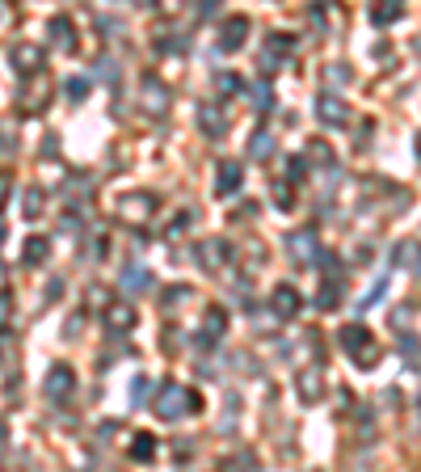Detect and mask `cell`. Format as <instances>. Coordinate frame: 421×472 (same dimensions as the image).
<instances>
[{
  "label": "cell",
  "mask_w": 421,
  "mask_h": 472,
  "mask_svg": "<svg viewBox=\"0 0 421 472\" xmlns=\"http://www.w3.org/2000/svg\"><path fill=\"white\" fill-rule=\"evenodd\" d=\"M417 152H421V139H417Z\"/></svg>",
  "instance_id": "cell-32"
},
{
  "label": "cell",
  "mask_w": 421,
  "mask_h": 472,
  "mask_svg": "<svg viewBox=\"0 0 421 472\" xmlns=\"http://www.w3.org/2000/svg\"><path fill=\"white\" fill-rule=\"evenodd\" d=\"M156 456V439L152 435H135V443H131V460H152Z\"/></svg>",
  "instance_id": "cell-18"
},
{
  "label": "cell",
  "mask_w": 421,
  "mask_h": 472,
  "mask_svg": "<svg viewBox=\"0 0 421 472\" xmlns=\"http://www.w3.org/2000/svg\"><path fill=\"white\" fill-rule=\"evenodd\" d=\"M202 127H207V135H224V114L215 118V110L207 106V110H202Z\"/></svg>",
  "instance_id": "cell-20"
},
{
  "label": "cell",
  "mask_w": 421,
  "mask_h": 472,
  "mask_svg": "<svg viewBox=\"0 0 421 472\" xmlns=\"http://www.w3.org/2000/svg\"><path fill=\"white\" fill-rule=\"evenodd\" d=\"M0 241H4V228H0Z\"/></svg>",
  "instance_id": "cell-31"
},
{
  "label": "cell",
  "mask_w": 421,
  "mask_h": 472,
  "mask_svg": "<svg viewBox=\"0 0 421 472\" xmlns=\"http://www.w3.org/2000/svg\"><path fill=\"white\" fill-rule=\"evenodd\" d=\"M152 409H156V418H164V422H177V418H186V414H194L198 409V397L194 393H186L181 384H160V393H156V401H152Z\"/></svg>",
  "instance_id": "cell-1"
},
{
  "label": "cell",
  "mask_w": 421,
  "mask_h": 472,
  "mask_svg": "<svg viewBox=\"0 0 421 472\" xmlns=\"http://www.w3.org/2000/svg\"><path fill=\"white\" fill-rule=\"evenodd\" d=\"M4 21H8V4L0 0V25H4Z\"/></svg>",
  "instance_id": "cell-29"
},
{
  "label": "cell",
  "mask_w": 421,
  "mask_h": 472,
  "mask_svg": "<svg viewBox=\"0 0 421 472\" xmlns=\"http://www.w3.org/2000/svg\"><path fill=\"white\" fill-rule=\"evenodd\" d=\"M84 93H89V80H80V76H72V80H67V97H72V101H80Z\"/></svg>",
  "instance_id": "cell-21"
},
{
  "label": "cell",
  "mask_w": 421,
  "mask_h": 472,
  "mask_svg": "<svg viewBox=\"0 0 421 472\" xmlns=\"http://www.w3.org/2000/svg\"><path fill=\"white\" fill-rule=\"evenodd\" d=\"M0 447H4V426H0Z\"/></svg>",
  "instance_id": "cell-30"
},
{
  "label": "cell",
  "mask_w": 421,
  "mask_h": 472,
  "mask_svg": "<svg viewBox=\"0 0 421 472\" xmlns=\"http://www.w3.org/2000/svg\"><path fill=\"white\" fill-rule=\"evenodd\" d=\"M236 186H240V165H232V160H228V165L215 173V190H219V194H232Z\"/></svg>",
  "instance_id": "cell-13"
},
{
  "label": "cell",
  "mask_w": 421,
  "mask_h": 472,
  "mask_svg": "<svg viewBox=\"0 0 421 472\" xmlns=\"http://www.w3.org/2000/svg\"><path fill=\"white\" fill-rule=\"evenodd\" d=\"M224 325H228V317H224L219 308H211V312H207V325H202V342H215V338L224 333Z\"/></svg>",
  "instance_id": "cell-17"
},
{
  "label": "cell",
  "mask_w": 421,
  "mask_h": 472,
  "mask_svg": "<svg viewBox=\"0 0 421 472\" xmlns=\"http://www.w3.org/2000/svg\"><path fill=\"white\" fill-rule=\"evenodd\" d=\"M46 253H51V241H46V236H30V241H25L21 262H25V266H42V257H46Z\"/></svg>",
  "instance_id": "cell-12"
},
{
  "label": "cell",
  "mask_w": 421,
  "mask_h": 472,
  "mask_svg": "<svg viewBox=\"0 0 421 472\" xmlns=\"http://www.w3.org/2000/svg\"><path fill=\"white\" fill-rule=\"evenodd\" d=\"M299 397H304L308 405H316V401H320V367L299 371Z\"/></svg>",
  "instance_id": "cell-10"
},
{
  "label": "cell",
  "mask_w": 421,
  "mask_h": 472,
  "mask_svg": "<svg viewBox=\"0 0 421 472\" xmlns=\"http://www.w3.org/2000/svg\"><path fill=\"white\" fill-rule=\"evenodd\" d=\"M8 312H13V304H8V295L0 291V329H4V321H8Z\"/></svg>",
  "instance_id": "cell-28"
},
{
  "label": "cell",
  "mask_w": 421,
  "mask_h": 472,
  "mask_svg": "<svg viewBox=\"0 0 421 472\" xmlns=\"http://www.w3.org/2000/svg\"><path fill=\"white\" fill-rule=\"evenodd\" d=\"M8 194H13V181L0 173V211H4V203H8Z\"/></svg>",
  "instance_id": "cell-26"
},
{
  "label": "cell",
  "mask_w": 421,
  "mask_h": 472,
  "mask_svg": "<svg viewBox=\"0 0 421 472\" xmlns=\"http://www.w3.org/2000/svg\"><path fill=\"white\" fill-rule=\"evenodd\" d=\"M287 249H291V257L295 262H316V236H312V228H304V232H295L291 241H287Z\"/></svg>",
  "instance_id": "cell-7"
},
{
  "label": "cell",
  "mask_w": 421,
  "mask_h": 472,
  "mask_svg": "<svg viewBox=\"0 0 421 472\" xmlns=\"http://www.w3.org/2000/svg\"><path fill=\"white\" fill-rule=\"evenodd\" d=\"M42 211V190H25V215H38Z\"/></svg>",
  "instance_id": "cell-22"
},
{
  "label": "cell",
  "mask_w": 421,
  "mask_h": 472,
  "mask_svg": "<svg viewBox=\"0 0 421 472\" xmlns=\"http://www.w3.org/2000/svg\"><path fill=\"white\" fill-rule=\"evenodd\" d=\"M308 152H312V156H316V160H333V152H329V148H325V143H312V148H308Z\"/></svg>",
  "instance_id": "cell-27"
},
{
  "label": "cell",
  "mask_w": 421,
  "mask_h": 472,
  "mask_svg": "<svg viewBox=\"0 0 421 472\" xmlns=\"http://www.w3.org/2000/svg\"><path fill=\"white\" fill-rule=\"evenodd\" d=\"M51 42H55L59 51H72V46H76V38H72V21H67V17H55V21H51Z\"/></svg>",
  "instance_id": "cell-11"
},
{
  "label": "cell",
  "mask_w": 421,
  "mask_h": 472,
  "mask_svg": "<svg viewBox=\"0 0 421 472\" xmlns=\"http://www.w3.org/2000/svg\"><path fill=\"white\" fill-rule=\"evenodd\" d=\"M396 13H401V4H380V8H375V21H384V17H396Z\"/></svg>",
  "instance_id": "cell-25"
},
{
  "label": "cell",
  "mask_w": 421,
  "mask_h": 472,
  "mask_svg": "<svg viewBox=\"0 0 421 472\" xmlns=\"http://www.w3.org/2000/svg\"><path fill=\"white\" fill-rule=\"evenodd\" d=\"M337 295H342V283L333 279V283H325V287L316 291V308H325V312H329V308H337V304H342Z\"/></svg>",
  "instance_id": "cell-16"
},
{
  "label": "cell",
  "mask_w": 421,
  "mask_h": 472,
  "mask_svg": "<svg viewBox=\"0 0 421 472\" xmlns=\"http://www.w3.org/2000/svg\"><path fill=\"white\" fill-rule=\"evenodd\" d=\"M105 321H110V329H131L135 325V312H131V304H114L105 312Z\"/></svg>",
  "instance_id": "cell-15"
},
{
  "label": "cell",
  "mask_w": 421,
  "mask_h": 472,
  "mask_svg": "<svg viewBox=\"0 0 421 472\" xmlns=\"http://www.w3.org/2000/svg\"><path fill=\"white\" fill-rule=\"evenodd\" d=\"M72 388H76V376H72L67 363H55V367L46 371V380H42V393H46V401H55V405H63V401L72 397Z\"/></svg>",
  "instance_id": "cell-2"
},
{
  "label": "cell",
  "mask_w": 421,
  "mask_h": 472,
  "mask_svg": "<svg viewBox=\"0 0 421 472\" xmlns=\"http://www.w3.org/2000/svg\"><path fill=\"white\" fill-rule=\"evenodd\" d=\"M274 312L278 317H295L299 312V295H295V287H274Z\"/></svg>",
  "instance_id": "cell-9"
},
{
  "label": "cell",
  "mask_w": 421,
  "mask_h": 472,
  "mask_svg": "<svg viewBox=\"0 0 421 472\" xmlns=\"http://www.w3.org/2000/svg\"><path fill=\"white\" fill-rule=\"evenodd\" d=\"M316 114H320V122H329V127H342V122L350 118V110H346V101H342L337 93H320V97H316Z\"/></svg>",
  "instance_id": "cell-6"
},
{
  "label": "cell",
  "mask_w": 421,
  "mask_h": 472,
  "mask_svg": "<svg viewBox=\"0 0 421 472\" xmlns=\"http://www.w3.org/2000/svg\"><path fill=\"white\" fill-rule=\"evenodd\" d=\"M122 283H127V287H148V274H143L139 266H131V270L122 274Z\"/></svg>",
  "instance_id": "cell-23"
},
{
  "label": "cell",
  "mask_w": 421,
  "mask_h": 472,
  "mask_svg": "<svg viewBox=\"0 0 421 472\" xmlns=\"http://www.w3.org/2000/svg\"><path fill=\"white\" fill-rule=\"evenodd\" d=\"M245 34H249V21H245V17H228V25H224V34H219V51H236V46L245 42Z\"/></svg>",
  "instance_id": "cell-8"
},
{
  "label": "cell",
  "mask_w": 421,
  "mask_h": 472,
  "mask_svg": "<svg viewBox=\"0 0 421 472\" xmlns=\"http://www.w3.org/2000/svg\"><path fill=\"white\" fill-rule=\"evenodd\" d=\"M152 211H156V198L152 194H127L118 203V219H127V224H143Z\"/></svg>",
  "instance_id": "cell-4"
},
{
  "label": "cell",
  "mask_w": 421,
  "mask_h": 472,
  "mask_svg": "<svg viewBox=\"0 0 421 472\" xmlns=\"http://www.w3.org/2000/svg\"><path fill=\"white\" fill-rule=\"evenodd\" d=\"M8 59H13V68L21 76H38L42 72V46H34V42H17Z\"/></svg>",
  "instance_id": "cell-5"
},
{
  "label": "cell",
  "mask_w": 421,
  "mask_h": 472,
  "mask_svg": "<svg viewBox=\"0 0 421 472\" xmlns=\"http://www.w3.org/2000/svg\"><path fill=\"white\" fill-rule=\"evenodd\" d=\"M342 346H346V355H358L363 363H375V342H371V333L363 329V325H346L342 329Z\"/></svg>",
  "instance_id": "cell-3"
},
{
  "label": "cell",
  "mask_w": 421,
  "mask_h": 472,
  "mask_svg": "<svg viewBox=\"0 0 421 472\" xmlns=\"http://www.w3.org/2000/svg\"><path fill=\"white\" fill-rule=\"evenodd\" d=\"M198 253H202V262H207V270H219V266L228 262V245H224V241H207V245H202Z\"/></svg>",
  "instance_id": "cell-14"
},
{
  "label": "cell",
  "mask_w": 421,
  "mask_h": 472,
  "mask_svg": "<svg viewBox=\"0 0 421 472\" xmlns=\"http://www.w3.org/2000/svg\"><path fill=\"white\" fill-rule=\"evenodd\" d=\"M270 148H274V139H270L266 131H257V135L249 139V156H257V160H261V156H270Z\"/></svg>",
  "instance_id": "cell-19"
},
{
  "label": "cell",
  "mask_w": 421,
  "mask_h": 472,
  "mask_svg": "<svg viewBox=\"0 0 421 472\" xmlns=\"http://www.w3.org/2000/svg\"><path fill=\"white\" fill-rule=\"evenodd\" d=\"M181 300H190V291H186V287H169V300H164V308H173V304H181Z\"/></svg>",
  "instance_id": "cell-24"
}]
</instances>
